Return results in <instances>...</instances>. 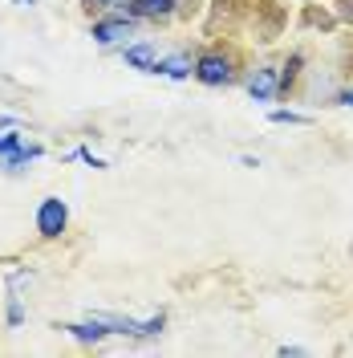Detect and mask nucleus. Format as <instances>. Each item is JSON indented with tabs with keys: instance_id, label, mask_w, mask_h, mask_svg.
Returning <instances> with one entry per match:
<instances>
[{
	"instance_id": "4468645a",
	"label": "nucleus",
	"mask_w": 353,
	"mask_h": 358,
	"mask_svg": "<svg viewBox=\"0 0 353 358\" xmlns=\"http://www.w3.org/2000/svg\"><path fill=\"white\" fill-rule=\"evenodd\" d=\"M89 4H102V8H126L130 0H89Z\"/></svg>"
},
{
	"instance_id": "39448f33",
	"label": "nucleus",
	"mask_w": 353,
	"mask_h": 358,
	"mask_svg": "<svg viewBox=\"0 0 353 358\" xmlns=\"http://www.w3.org/2000/svg\"><path fill=\"white\" fill-rule=\"evenodd\" d=\"M248 94H252V102H272V98H280V69L260 66L248 78Z\"/></svg>"
},
{
	"instance_id": "f257e3e1",
	"label": "nucleus",
	"mask_w": 353,
	"mask_h": 358,
	"mask_svg": "<svg viewBox=\"0 0 353 358\" xmlns=\"http://www.w3.org/2000/svg\"><path fill=\"white\" fill-rule=\"evenodd\" d=\"M195 82L203 86H227V82H236V62L227 57V53H199L195 57Z\"/></svg>"
},
{
	"instance_id": "9b49d317",
	"label": "nucleus",
	"mask_w": 353,
	"mask_h": 358,
	"mask_svg": "<svg viewBox=\"0 0 353 358\" xmlns=\"http://www.w3.org/2000/svg\"><path fill=\"white\" fill-rule=\"evenodd\" d=\"M301 66H305V53H292L285 62V69H280V98H285L288 90H292V82L301 78Z\"/></svg>"
},
{
	"instance_id": "6e6552de",
	"label": "nucleus",
	"mask_w": 353,
	"mask_h": 358,
	"mask_svg": "<svg viewBox=\"0 0 353 358\" xmlns=\"http://www.w3.org/2000/svg\"><path fill=\"white\" fill-rule=\"evenodd\" d=\"M179 8V0H130L122 13H130L134 21H163Z\"/></svg>"
},
{
	"instance_id": "1a4fd4ad",
	"label": "nucleus",
	"mask_w": 353,
	"mask_h": 358,
	"mask_svg": "<svg viewBox=\"0 0 353 358\" xmlns=\"http://www.w3.org/2000/svg\"><path fill=\"white\" fill-rule=\"evenodd\" d=\"M155 73L183 82V78H195V62H191L187 53H171V57H158V69H155Z\"/></svg>"
},
{
	"instance_id": "ddd939ff",
	"label": "nucleus",
	"mask_w": 353,
	"mask_h": 358,
	"mask_svg": "<svg viewBox=\"0 0 353 358\" xmlns=\"http://www.w3.org/2000/svg\"><path fill=\"white\" fill-rule=\"evenodd\" d=\"M73 159H82V163H89V167H106V159H98L89 147H77V151H73Z\"/></svg>"
},
{
	"instance_id": "f03ea898",
	"label": "nucleus",
	"mask_w": 353,
	"mask_h": 358,
	"mask_svg": "<svg viewBox=\"0 0 353 358\" xmlns=\"http://www.w3.org/2000/svg\"><path fill=\"white\" fill-rule=\"evenodd\" d=\"M69 228V208L61 196H45L37 203V232H41V241H57L61 232Z\"/></svg>"
},
{
	"instance_id": "9d476101",
	"label": "nucleus",
	"mask_w": 353,
	"mask_h": 358,
	"mask_svg": "<svg viewBox=\"0 0 353 358\" xmlns=\"http://www.w3.org/2000/svg\"><path fill=\"white\" fill-rule=\"evenodd\" d=\"M41 155H45L41 147H29V143H24V147H17L13 155H4V159H0V167H4V171H24L29 163H37Z\"/></svg>"
},
{
	"instance_id": "2eb2a0df",
	"label": "nucleus",
	"mask_w": 353,
	"mask_h": 358,
	"mask_svg": "<svg viewBox=\"0 0 353 358\" xmlns=\"http://www.w3.org/2000/svg\"><path fill=\"white\" fill-rule=\"evenodd\" d=\"M337 102H341V106H350V110H353V86H350V90H341V94H337Z\"/></svg>"
},
{
	"instance_id": "0eeeda50",
	"label": "nucleus",
	"mask_w": 353,
	"mask_h": 358,
	"mask_svg": "<svg viewBox=\"0 0 353 358\" xmlns=\"http://www.w3.org/2000/svg\"><path fill=\"white\" fill-rule=\"evenodd\" d=\"M61 330H66V334L73 338V342H86V346H98L102 338H110V330H106V322H102L98 313H89L86 322H66Z\"/></svg>"
},
{
	"instance_id": "423d86ee",
	"label": "nucleus",
	"mask_w": 353,
	"mask_h": 358,
	"mask_svg": "<svg viewBox=\"0 0 353 358\" xmlns=\"http://www.w3.org/2000/svg\"><path fill=\"white\" fill-rule=\"evenodd\" d=\"M158 45L155 41H126V49H122V62L130 69H142V73H155L158 69Z\"/></svg>"
},
{
	"instance_id": "f3484780",
	"label": "nucleus",
	"mask_w": 353,
	"mask_h": 358,
	"mask_svg": "<svg viewBox=\"0 0 353 358\" xmlns=\"http://www.w3.org/2000/svg\"><path fill=\"white\" fill-rule=\"evenodd\" d=\"M350 17H353V0H350Z\"/></svg>"
},
{
	"instance_id": "dca6fc26",
	"label": "nucleus",
	"mask_w": 353,
	"mask_h": 358,
	"mask_svg": "<svg viewBox=\"0 0 353 358\" xmlns=\"http://www.w3.org/2000/svg\"><path fill=\"white\" fill-rule=\"evenodd\" d=\"M13 4H33V0H13Z\"/></svg>"
},
{
	"instance_id": "7ed1b4c3",
	"label": "nucleus",
	"mask_w": 353,
	"mask_h": 358,
	"mask_svg": "<svg viewBox=\"0 0 353 358\" xmlns=\"http://www.w3.org/2000/svg\"><path fill=\"white\" fill-rule=\"evenodd\" d=\"M89 37H93L98 45L126 41V37H134V17H130V13H122V17H102V21H93Z\"/></svg>"
},
{
	"instance_id": "f8f14e48",
	"label": "nucleus",
	"mask_w": 353,
	"mask_h": 358,
	"mask_svg": "<svg viewBox=\"0 0 353 358\" xmlns=\"http://www.w3.org/2000/svg\"><path fill=\"white\" fill-rule=\"evenodd\" d=\"M268 118H272V122H280V127H309V122H313L309 114H296V110H272Z\"/></svg>"
},
{
	"instance_id": "20e7f679",
	"label": "nucleus",
	"mask_w": 353,
	"mask_h": 358,
	"mask_svg": "<svg viewBox=\"0 0 353 358\" xmlns=\"http://www.w3.org/2000/svg\"><path fill=\"white\" fill-rule=\"evenodd\" d=\"M24 281H29V268L8 273V306H4V322H8V330H21L24 326V297H21Z\"/></svg>"
}]
</instances>
